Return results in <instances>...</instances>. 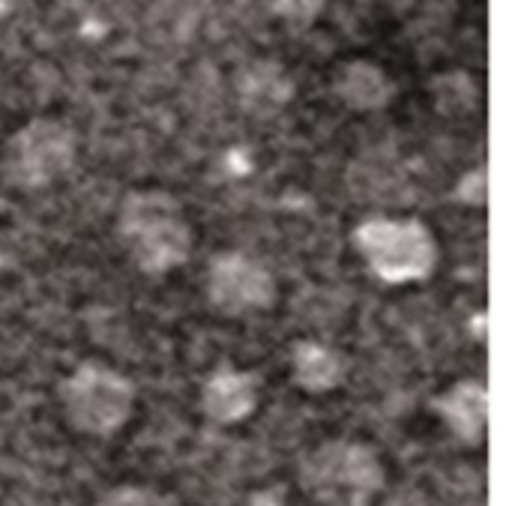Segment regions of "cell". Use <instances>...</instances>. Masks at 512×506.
Listing matches in <instances>:
<instances>
[{
    "instance_id": "1",
    "label": "cell",
    "mask_w": 512,
    "mask_h": 506,
    "mask_svg": "<svg viewBox=\"0 0 512 506\" xmlns=\"http://www.w3.org/2000/svg\"><path fill=\"white\" fill-rule=\"evenodd\" d=\"M114 234L132 267L144 276H165L192 255L186 210L165 189H132L117 207Z\"/></svg>"
},
{
    "instance_id": "2",
    "label": "cell",
    "mask_w": 512,
    "mask_h": 506,
    "mask_svg": "<svg viewBox=\"0 0 512 506\" xmlns=\"http://www.w3.org/2000/svg\"><path fill=\"white\" fill-rule=\"evenodd\" d=\"M297 483L315 506H372L387 486V471L375 447L333 438L303 456Z\"/></svg>"
},
{
    "instance_id": "3",
    "label": "cell",
    "mask_w": 512,
    "mask_h": 506,
    "mask_svg": "<svg viewBox=\"0 0 512 506\" xmlns=\"http://www.w3.org/2000/svg\"><path fill=\"white\" fill-rule=\"evenodd\" d=\"M354 249L384 285L426 282L441 261L438 240L423 219L369 216L354 228Z\"/></svg>"
},
{
    "instance_id": "4",
    "label": "cell",
    "mask_w": 512,
    "mask_h": 506,
    "mask_svg": "<svg viewBox=\"0 0 512 506\" xmlns=\"http://www.w3.org/2000/svg\"><path fill=\"white\" fill-rule=\"evenodd\" d=\"M57 396L72 432L87 438H111L129 423L138 390L120 369L99 360H84L60 381Z\"/></svg>"
},
{
    "instance_id": "5",
    "label": "cell",
    "mask_w": 512,
    "mask_h": 506,
    "mask_svg": "<svg viewBox=\"0 0 512 506\" xmlns=\"http://www.w3.org/2000/svg\"><path fill=\"white\" fill-rule=\"evenodd\" d=\"M75 156L78 138L63 120L33 117L6 138L0 171L12 189L42 192L72 171Z\"/></svg>"
},
{
    "instance_id": "6",
    "label": "cell",
    "mask_w": 512,
    "mask_h": 506,
    "mask_svg": "<svg viewBox=\"0 0 512 506\" xmlns=\"http://www.w3.org/2000/svg\"><path fill=\"white\" fill-rule=\"evenodd\" d=\"M207 300L225 318H246L273 309L279 288L270 267L246 252H219L207 267Z\"/></svg>"
},
{
    "instance_id": "7",
    "label": "cell",
    "mask_w": 512,
    "mask_h": 506,
    "mask_svg": "<svg viewBox=\"0 0 512 506\" xmlns=\"http://www.w3.org/2000/svg\"><path fill=\"white\" fill-rule=\"evenodd\" d=\"M261 402V378L237 366L213 369L201 384V414L216 426H237L255 414Z\"/></svg>"
},
{
    "instance_id": "8",
    "label": "cell",
    "mask_w": 512,
    "mask_h": 506,
    "mask_svg": "<svg viewBox=\"0 0 512 506\" xmlns=\"http://www.w3.org/2000/svg\"><path fill=\"white\" fill-rule=\"evenodd\" d=\"M432 411L447 423L453 438L465 447H483L489 432V387L465 378L432 399Z\"/></svg>"
},
{
    "instance_id": "9",
    "label": "cell",
    "mask_w": 512,
    "mask_h": 506,
    "mask_svg": "<svg viewBox=\"0 0 512 506\" xmlns=\"http://www.w3.org/2000/svg\"><path fill=\"white\" fill-rule=\"evenodd\" d=\"M333 96L345 108L369 114V111H381L393 102L396 84L390 81V75L378 63L348 60L333 72Z\"/></svg>"
},
{
    "instance_id": "10",
    "label": "cell",
    "mask_w": 512,
    "mask_h": 506,
    "mask_svg": "<svg viewBox=\"0 0 512 506\" xmlns=\"http://www.w3.org/2000/svg\"><path fill=\"white\" fill-rule=\"evenodd\" d=\"M294 96V81L276 60H255L237 75V99L240 108L252 117L279 114Z\"/></svg>"
},
{
    "instance_id": "11",
    "label": "cell",
    "mask_w": 512,
    "mask_h": 506,
    "mask_svg": "<svg viewBox=\"0 0 512 506\" xmlns=\"http://www.w3.org/2000/svg\"><path fill=\"white\" fill-rule=\"evenodd\" d=\"M288 369H291L294 387H300L303 393H312V396L342 387L345 372H348L345 357L336 348L315 342V339H303L291 348Z\"/></svg>"
},
{
    "instance_id": "12",
    "label": "cell",
    "mask_w": 512,
    "mask_h": 506,
    "mask_svg": "<svg viewBox=\"0 0 512 506\" xmlns=\"http://www.w3.org/2000/svg\"><path fill=\"white\" fill-rule=\"evenodd\" d=\"M477 84L468 78V72H450L435 81V99L438 111H474L477 108Z\"/></svg>"
},
{
    "instance_id": "13",
    "label": "cell",
    "mask_w": 512,
    "mask_h": 506,
    "mask_svg": "<svg viewBox=\"0 0 512 506\" xmlns=\"http://www.w3.org/2000/svg\"><path fill=\"white\" fill-rule=\"evenodd\" d=\"M93 506H180L171 495L153 489V486H135V483H123L114 486L108 492H102Z\"/></svg>"
},
{
    "instance_id": "14",
    "label": "cell",
    "mask_w": 512,
    "mask_h": 506,
    "mask_svg": "<svg viewBox=\"0 0 512 506\" xmlns=\"http://www.w3.org/2000/svg\"><path fill=\"white\" fill-rule=\"evenodd\" d=\"M327 3L330 0H267V9L288 27L303 30L315 24V18L327 9Z\"/></svg>"
},
{
    "instance_id": "15",
    "label": "cell",
    "mask_w": 512,
    "mask_h": 506,
    "mask_svg": "<svg viewBox=\"0 0 512 506\" xmlns=\"http://www.w3.org/2000/svg\"><path fill=\"white\" fill-rule=\"evenodd\" d=\"M456 201L459 204H468V207H474V210H483L486 204H489V174H486V168L480 165V168H474V171H468L459 183H456Z\"/></svg>"
},
{
    "instance_id": "16",
    "label": "cell",
    "mask_w": 512,
    "mask_h": 506,
    "mask_svg": "<svg viewBox=\"0 0 512 506\" xmlns=\"http://www.w3.org/2000/svg\"><path fill=\"white\" fill-rule=\"evenodd\" d=\"M249 506H285V498L279 489H264V492H255L249 498Z\"/></svg>"
}]
</instances>
